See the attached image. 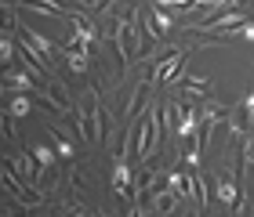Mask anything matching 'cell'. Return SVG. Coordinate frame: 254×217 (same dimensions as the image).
I'll list each match as a JSON object with an SVG mask.
<instances>
[{
  "instance_id": "obj_13",
  "label": "cell",
  "mask_w": 254,
  "mask_h": 217,
  "mask_svg": "<svg viewBox=\"0 0 254 217\" xmlns=\"http://www.w3.org/2000/svg\"><path fill=\"white\" fill-rule=\"evenodd\" d=\"M22 7L44 11V15H65V7H62V4H55V0H22Z\"/></svg>"
},
{
  "instance_id": "obj_21",
  "label": "cell",
  "mask_w": 254,
  "mask_h": 217,
  "mask_svg": "<svg viewBox=\"0 0 254 217\" xmlns=\"http://www.w3.org/2000/svg\"><path fill=\"white\" fill-rule=\"evenodd\" d=\"M233 37H244V40H254V22L247 18V22H244V26H240V29L233 33Z\"/></svg>"
},
{
  "instance_id": "obj_9",
  "label": "cell",
  "mask_w": 254,
  "mask_h": 217,
  "mask_svg": "<svg viewBox=\"0 0 254 217\" xmlns=\"http://www.w3.org/2000/svg\"><path fill=\"white\" fill-rule=\"evenodd\" d=\"M175 210H178V192H175V188L156 192V199H153V214H175Z\"/></svg>"
},
{
  "instance_id": "obj_22",
  "label": "cell",
  "mask_w": 254,
  "mask_h": 217,
  "mask_svg": "<svg viewBox=\"0 0 254 217\" xmlns=\"http://www.w3.org/2000/svg\"><path fill=\"white\" fill-rule=\"evenodd\" d=\"M196 0H160V7H189Z\"/></svg>"
},
{
  "instance_id": "obj_18",
  "label": "cell",
  "mask_w": 254,
  "mask_h": 217,
  "mask_svg": "<svg viewBox=\"0 0 254 217\" xmlns=\"http://www.w3.org/2000/svg\"><path fill=\"white\" fill-rule=\"evenodd\" d=\"M182 90H186V94H207V90H211V84H207V80H182Z\"/></svg>"
},
{
  "instance_id": "obj_17",
  "label": "cell",
  "mask_w": 254,
  "mask_h": 217,
  "mask_svg": "<svg viewBox=\"0 0 254 217\" xmlns=\"http://www.w3.org/2000/svg\"><path fill=\"white\" fill-rule=\"evenodd\" d=\"M200 116H207V120H214V123H218V120H225V116H229V109H225V105H218V101H207Z\"/></svg>"
},
{
  "instance_id": "obj_23",
  "label": "cell",
  "mask_w": 254,
  "mask_h": 217,
  "mask_svg": "<svg viewBox=\"0 0 254 217\" xmlns=\"http://www.w3.org/2000/svg\"><path fill=\"white\" fill-rule=\"evenodd\" d=\"M84 7H91V11H98V0H80Z\"/></svg>"
},
{
  "instance_id": "obj_8",
  "label": "cell",
  "mask_w": 254,
  "mask_h": 217,
  "mask_svg": "<svg viewBox=\"0 0 254 217\" xmlns=\"http://www.w3.org/2000/svg\"><path fill=\"white\" fill-rule=\"evenodd\" d=\"M95 123H98V134H95V145H109V130H113V120H109V109L102 105L98 90H95Z\"/></svg>"
},
{
  "instance_id": "obj_12",
  "label": "cell",
  "mask_w": 254,
  "mask_h": 217,
  "mask_svg": "<svg viewBox=\"0 0 254 217\" xmlns=\"http://www.w3.org/2000/svg\"><path fill=\"white\" fill-rule=\"evenodd\" d=\"M65 65H69V73L84 76L87 73V51H65Z\"/></svg>"
},
{
  "instance_id": "obj_3",
  "label": "cell",
  "mask_w": 254,
  "mask_h": 217,
  "mask_svg": "<svg viewBox=\"0 0 254 217\" xmlns=\"http://www.w3.org/2000/svg\"><path fill=\"white\" fill-rule=\"evenodd\" d=\"M160 141V123H156V109L149 112V116L138 120V145H134V156L145 159L149 152H153V145Z\"/></svg>"
},
{
  "instance_id": "obj_19",
  "label": "cell",
  "mask_w": 254,
  "mask_h": 217,
  "mask_svg": "<svg viewBox=\"0 0 254 217\" xmlns=\"http://www.w3.org/2000/svg\"><path fill=\"white\" fill-rule=\"evenodd\" d=\"M0 134H4V138H7V141H18V130H15V127H11V116H7V112H4V109H0Z\"/></svg>"
},
{
  "instance_id": "obj_15",
  "label": "cell",
  "mask_w": 254,
  "mask_h": 217,
  "mask_svg": "<svg viewBox=\"0 0 254 217\" xmlns=\"http://www.w3.org/2000/svg\"><path fill=\"white\" fill-rule=\"evenodd\" d=\"M15 54H18V43L11 40V37H0V69H4V65L15 58Z\"/></svg>"
},
{
  "instance_id": "obj_4",
  "label": "cell",
  "mask_w": 254,
  "mask_h": 217,
  "mask_svg": "<svg viewBox=\"0 0 254 217\" xmlns=\"http://www.w3.org/2000/svg\"><path fill=\"white\" fill-rule=\"evenodd\" d=\"M251 127H254V90H251V94H247V98L233 109V123H229V130L240 134V138H244Z\"/></svg>"
},
{
  "instance_id": "obj_11",
  "label": "cell",
  "mask_w": 254,
  "mask_h": 217,
  "mask_svg": "<svg viewBox=\"0 0 254 217\" xmlns=\"http://www.w3.org/2000/svg\"><path fill=\"white\" fill-rule=\"evenodd\" d=\"M48 138H51V145H55V152H59L62 159H69V156H73V141H69V138H62V134L55 130L51 123H48Z\"/></svg>"
},
{
  "instance_id": "obj_14",
  "label": "cell",
  "mask_w": 254,
  "mask_h": 217,
  "mask_svg": "<svg viewBox=\"0 0 254 217\" xmlns=\"http://www.w3.org/2000/svg\"><path fill=\"white\" fill-rule=\"evenodd\" d=\"M29 112V98H26V90H15V98H11V116L22 120Z\"/></svg>"
},
{
  "instance_id": "obj_5",
  "label": "cell",
  "mask_w": 254,
  "mask_h": 217,
  "mask_svg": "<svg viewBox=\"0 0 254 217\" xmlns=\"http://www.w3.org/2000/svg\"><path fill=\"white\" fill-rule=\"evenodd\" d=\"M134 174H131V167H127V159H117V167H113V188L120 192L124 199H134Z\"/></svg>"
},
{
  "instance_id": "obj_10",
  "label": "cell",
  "mask_w": 254,
  "mask_h": 217,
  "mask_svg": "<svg viewBox=\"0 0 254 217\" xmlns=\"http://www.w3.org/2000/svg\"><path fill=\"white\" fill-rule=\"evenodd\" d=\"M11 33H18V15L11 4H0V37H11Z\"/></svg>"
},
{
  "instance_id": "obj_2",
  "label": "cell",
  "mask_w": 254,
  "mask_h": 217,
  "mask_svg": "<svg viewBox=\"0 0 254 217\" xmlns=\"http://www.w3.org/2000/svg\"><path fill=\"white\" fill-rule=\"evenodd\" d=\"M113 47L120 51V69L134 62V54H138V29H134V22H120L117 37H113Z\"/></svg>"
},
{
  "instance_id": "obj_7",
  "label": "cell",
  "mask_w": 254,
  "mask_h": 217,
  "mask_svg": "<svg viewBox=\"0 0 254 217\" xmlns=\"http://www.w3.org/2000/svg\"><path fill=\"white\" fill-rule=\"evenodd\" d=\"M4 87L33 94V90H37V80L29 76V69H7V65H4Z\"/></svg>"
},
{
  "instance_id": "obj_16",
  "label": "cell",
  "mask_w": 254,
  "mask_h": 217,
  "mask_svg": "<svg viewBox=\"0 0 254 217\" xmlns=\"http://www.w3.org/2000/svg\"><path fill=\"white\" fill-rule=\"evenodd\" d=\"M29 152H33V159H37V163H40V170L55 167V152H51L48 145H37V148H29Z\"/></svg>"
},
{
  "instance_id": "obj_6",
  "label": "cell",
  "mask_w": 254,
  "mask_h": 217,
  "mask_svg": "<svg viewBox=\"0 0 254 217\" xmlns=\"http://www.w3.org/2000/svg\"><path fill=\"white\" fill-rule=\"evenodd\" d=\"M22 37H26V43L29 47H37L40 54H44V62L51 65V58H55V51H59V43H51L44 33H37V29H29V26H22Z\"/></svg>"
},
{
  "instance_id": "obj_1",
  "label": "cell",
  "mask_w": 254,
  "mask_h": 217,
  "mask_svg": "<svg viewBox=\"0 0 254 217\" xmlns=\"http://www.w3.org/2000/svg\"><path fill=\"white\" fill-rule=\"evenodd\" d=\"M211 185H214V196L225 203V210H233V214H244V188L236 185V177L214 174V177H211Z\"/></svg>"
},
{
  "instance_id": "obj_20",
  "label": "cell",
  "mask_w": 254,
  "mask_h": 217,
  "mask_svg": "<svg viewBox=\"0 0 254 217\" xmlns=\"http://www.w3.org/2000/svg\"><path fill=\"white\" fill-rule=\"evenodd\" d=\"M153 26H156V33H160V37H164V33L171 29V18L164 15V11H153Z\"/></svg>"
}]
</instances>
